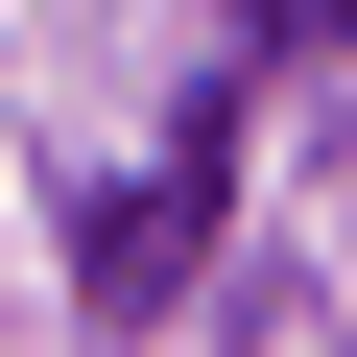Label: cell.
<instances>
[{"mask_svg":"<svg viewBox=\"0 0 357 357\" xmlns=\"http://www.w3.org/2000/svg\"><path fill=\"white\" fill-rule=\"evenodd\" d=\"M191 238H215V143H191V167H143V191L96 215V310H167V286H191Z\"/></svg>","mask_w":357,"mask_h":357,"instance_id":"6da1fadb","label":"cell"},{"mask_svg":"<svg viewBox=\"0 0 357 357\" xmlns=\"http://www.w3.org/2000/svg\"><path fill=\"white\" fill-rule=\"evenodd\" d=\"M238 48H357V0H238Z\"/></svg>","mask_w":357,"mask_h":357,"instance_id":"7a4b0ae2","label":"cell"}]
</instances>
